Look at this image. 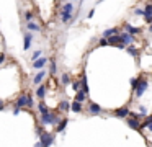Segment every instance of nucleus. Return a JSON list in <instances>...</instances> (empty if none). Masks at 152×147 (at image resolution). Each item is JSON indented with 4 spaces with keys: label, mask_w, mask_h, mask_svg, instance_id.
<instances>
[{
    "label": "nucleus",
    "mask_w": 152,
    "mask_h": 147,
    "mask_svg": "<svg viewBox=\"0 0 152 147\" xmlns=\"http://www.w3.org/2000/svg\"><path fill=\"white\" fill-rule=\"evenodd\" d=\"M126 124H128V127H131V129L137 131V132H142V129H141L142 121H141V114H139V113L131 111V114L126 118Z\"/></svg>",
    "instance_id": "obj_1"
},
{
    "label": "nucleus",
    "mask_w": 152,
    "mask_h": 147,
    "mask_svg": "<svg viewBox=\"0 0 152 147\" xmlns=\"http://www.w3.org/2000/svg\"><path fill=\"white\" fill-rule=\"evenodd\" d=\"M59 121H61L59 116H57L54 111H51V113H48V114H41L39 123L43 124V126H53V124H57Z\"/></svg>",
    "instance_id": "obj_2"
},
{
    "label": "nucleus",
    "mask_w": 152,
    "mask_h": 147,
    "mask_svg": "<svg viewBox=\"0 0 152 147\" xmlns=\"http://www.w3.org/2000/svg\"><path fill=\"white\" fill-rule=\"evenodd\" d=\"M39 142L43 144V147H49V146H53V142H54V136L49 132H46V131H43V132L39 134Z\"/></svg>",
    "instance_id": "obj_3"
},
{
    "label": "nucleus",
    "mask_w": 152,
    "mask_h": 147,
    "mask_svg": "<svg viewBox=\"0 0 152 147\" xmlns=\"http://www.w3.org/2000/svg\"><path fill=\"white\" fill-rule=\"evenodd\" d=\"M129 114H131V110H129L128 106H121V108H118V110H115L113 111V116L115 118H128Z\"/></svg>",
    "instance_id": "obj_4"
},
{
    "label": "nucleus",
    "mask_w": 152,
    "mask_h": 147,
    "mask_svg": "<svg viewBox=\"0 0 152 147\" xmlns=\"http://www.w3.org/2000/svg\"><path fill=\"white\" fill-rule=\"evenodd\" d=\"M147 87H149V83H147V80H145V78H142L141 80V83H139V87L136 88V98H141L142 95H144V91L147 90Z\"/></svg>",
    "instance_id": "obj_5"
},
{
    "label": "nucleus",
    "mask_w": 152,
    "mask_h": 147,
    "mask_svg": "<svg viewBox=\"0 0 152 147\" xmlns=\"http://www.w3.org/2000/svg\"><path fill=\"white\" fill-rule=\"evenodd\" d=\"M30 97H31V95H26V93L20 95V97H18V100H17V106H20V108L26 106L28 108V105H30Z\"/></svg>",
    "instance_id": "obj_6"
},
{
    "label": "nucleus",
    "mask_w": 152,
    "mask_h": 147,
    "mask_svg": "<svg viewBox=\"0 0 152 147\" xmlns=\"http://www.w3.org/2000/svg\"><path fill=\"white\" fill-rule=\"evenodd\" d=\"M88 113H90V114H95V116H98V114L103 113V108L100 106L98 103H93V101H92V103L88 105Z\"/></svg>",
    "instance_id": "obj_7"
},
{
    "label": "nucleus",
    "mask_w": 152,
    "mask_h": 147,
    "mask_svg": "<svg viewBox=\"0 0 152 147\" xmlns=\"http://www.w3.org/2000/svg\"><path fill=\"white\" fill-rule=\"evenodd\" d=\"M121 41L124 42V44H132V42H134V36L129 34L128 31H123L121 33Z\"/></svg>",
    "instance_id": "obj_8"
},
{
    "label": "nucleus",
    "mask_w": 152,
    "mask_h": 147,
    "mask_svg": "<svg viewBox=\"0 0 152 147\" xmlns=\"http://www.w3.org/2000/svg\"><path fill=\"white\" fill-rule=\"evenodd\" d=\"M44 77H46V70L43 69V70H39L36 75H34V78H33V83H34V85H41V82L44 80Z\"/></svg>",
    "instance_id": "obj_9"
},
{
    "label": "nucleus",
    "mask_w": 152,
    "mask_h": 147,
    "mask_svg": "<svg viewBox=\"0 0 152 147\" xmlns=\"http://www.w3.org/2000/svg\"><path fill=\"white\" fill-rule=\"evenodd\" d=\"M121 42H123L121 34H115V36H111V38H108V46H116V48H118Z\"/></svg>",
    "instance_id": "obj_10"
},
{
    "label": "nucleus",
    "mask_w": 152,
    "mask_h": 147,
    "mask_svg": "<svg viewBox=\"0 0 152 147\" xmlns=\"http://www.w3.org/2000/svg\"><path fill=\"white\" fill-rule=\"evenodd\" d=\"M48 64V57H39L38 61L33 62V67L38 69V70H41V69H44V65Z\"/></svg>",
    "instance_id": "obj_11"
},
{
    "label": "nucleus",
    "mask_w": 152,
    "mask_h": 147,
    "mask_svg": "<svg viewBox=\"0 0 152 147\" xmlns=\"http://www.w3.org/2000/svg\"><path fill=\"white\" fill-rule=\"evenodd\" d=\"M124 29L129 33V34H132V36H134V34H141V28H137V26H131L129 23H126V25H124Z\"/></svg>",
    "instance_id": "obj_12"
},
{
    "label": "nucleus",
    "mask_w": 152,
    "mask_h": 147,
    "mask_svg": "<svg viewBox=\"0 0 152 147\" xmlns=\"http://www.w3.org/2000/svg\"><path fill=\"white\" fill-rule=\"evenodd\" d=\"M31 42H33V36H31V33H25V44H23L25 51H28V49L31 48Z\"/></svg>",
    "instance_id": "obj_13"
},
{
    "label": "nucleus",
    "mask_w": 152,
    "mask_h": 147,
    "mask_svg": "<svg viewBox=\"0 0 152 147\" xmlns=\"http://www.w3.org/2000/svg\"><path fill=\"white\" fill-rule=\"evenodd\" d=\"M67 123H69V119H67V118H64V119H61L59 123L56 124V132H62V131L67 127Z\"/></svg>",
    "instance_id": "obj_14"
},
{
    "label": "nucleus",
    "mask_w": 152,
    "mask_h": 147,
    "mask_svg": "<svg viewBox=\"0 0 152 147\" xmlns=\"http://www.w3.org/2000/svg\"><path fill=\"white\" fill-rule=\"evenodd\" d=\"M87 95H88L87 91H83V90H79V91L75 93V98H74V100H75V101H79V103H83V101L87 100Z\"/></svg>",
    "instance_id": "obj_15"
},
{
    "label": "nucleus",
    "mask_w": 152,
    "mask_h": 147,
    "mask_svg": "<svg viewBox=\"0 0 152 147\" xmlns=\"http://www.w3.org/2000/svg\"><path fill=\"white\" fill-rule=\"evenodd\" d=\"M119 29L118 28H110V29H106V31H103V34H102V38H111V36H115V34H119Z\"/></svg>",
    "instance_id": "obj_16"
},
{
    "label": "nucleus",
    "mask_w": 152,
    "mask_h": 147,
    "mask_svg": "<svg viewBox=\"0 0 152 147\" xmlns=\"http://www.w3.org/2000/svg\"><path fill=\"white\" fill-rule=\"evenodd\" d=\"M70 105H72V103L62 100V101L59 103V106H57V110H59V111H64V113H66V111H70Z\"/></svg>",
    "instance_id": "obj_17"
},
{
    "label": "nucleus",
    "mask_w": 152,
    "mask_h": 147,
    "mask_svg": "<svg viewBox=\"0 0 152 147\" xmlns=\"http://www.w3.org/2000/svg\"><path fill=\"white\" fill-rule=\"evenodd\" d=\"M38 111H39V114H48V113H51V110L48 108V105L44 103V101H41V103L38 105Z\"/></svg>",
    "instance_id": "obj_18"
},
{
    "label": "nucleus",
    "mask_w": 152,
    "mask_h": 147,
    "mask_svg": "<svg viewBox=\"0 0 152 147\" xmlns=\"http://www.w3.org/2000/svg\"><path fill=\"white\" fill-rule=\"evenodd\" d=\"M70 111H74V113H82V103L74 100L72 105H70Z\"/></svg>",
    "instance_id": "obj_19"
},
{
    "label": "nucleus",
    "mask_w": 152,
    "mask_h": 147,
    "mask_svg": "<svg viewBox=\"0 0 152 147\" xmlns=\"http://www.w3.org/2000/svg\"><path fill=\"white\" fill-rule=\"evenodd\" d=\"M36 97L41 98V100L46 97V85H39V87L36 88Z\"/></svg>",
    "instance_id": "obj_20"
},
{
    "label": "nucleus",
    "mask_w": 152,
    "mask_h": 147,
    "mask_svg": "<svg viewBox=\"0 0 152 147\" xmlns=\"http://www.w3.org/2000/svg\"><path fill=\"white\" fill-rule=\"evenodd\" d=\"M72 12H74V3H64V7H62V10H61V13H69V15H72Z\"/></svg>",
    "instance_id": "obj_21"
},
{
    "label": "nucleus",
    "mask_w": 152,
    "mask_h": 147,
    "mask_svg": "<svg viewBox=\"0 0 152 147\" xmlns=\"http://www.w3.org/2000/svg\"><path fill=\"white\" fill-rule=\"evenodd\" d=\"M26 26H28V29L30 31H41V26L38 25V23H34V21H30V23H26Z\"/></svg>",
    "instance_id": "obj_22"
},
{
    "label": "nucleus",
    "mask_w": 152,
    "mask_h": 147,
    "mask_svg": "<svg viewBox=\"0 0 152 147\" xmlns=\"http://www.w3.org/2000/svg\"><path fill=\"white\" fill-rule=\"evenodd\" d=\"M141 80H142V77H134V78H131V88L136 91V88L139 87V83H141Z\"/></svg>",
    "instance_id": "obj_23"
},
{
    "label": "nucleus",
    "mask_w": 152,
    "mask_h": 147,
    "mask_svg": "<svg viewBox=\"0 0 152 147\" xmlns=\"http://www.w3.org/2000/svg\"><path fill=\"white\" fill-rule=\"evenodd\" d=\"M126 49H128V52H129L131 56H134V57H139V51L134 48V46H128Z\"/></svg>",
    "instance_id": "obj_24"
},
{
    "label": "nucleus",
    "mask_w": 152,
    "mask_h": 147,
    "mask_svg": "<svg viewBox=\"0 0 152 147\" xmlns=\"http://www.w3.org/2000/svg\"><path fill=\"white\" fill-rule=\"evenodd\" d=\"M144 16H152V3H147L144 7Z\"/></svg>",
    "instance_id": "obj_25"
},
{
    "label": "nucleus",
    "mask_w": 152,
    "mask_h": 147,
    "mask_svg": "<svg viewBox=\"0 0 152 147\" xmlns=\"http://www.w3.org/2000/svg\"><path fill=\"white\" fill-rule=\"evenodd\" d=\"M69 82H70V77H69V74H62V77H61V83L66 87V85H69Z\"/></svg>",
    "instance_id": "obj_26"
},
{
    "label": "nucleus",
    "mask_w": 152,
    "mask_h": 147,
    "mask_svg": "<svg viewBox=\"0 0 152 147\" xmlns=\"http://www.w3.org/2000/svg\"><path fill=\"white\" fill-rule=\"evenodd\" d=\"M72 88H74L75 91L82 90V82H80V80H75V82H72Z\"/></svg>",
    "instance_id": "obj_27"
},
{
    "label": "nucleus",
    "mask_w": 152,
    "mask_h": 147,
    "mask_svg": "<svg viewBox=\"0 0 152 147\" xmlns=\"http://www.w3.org/2000/svg\"><path fill=\"white\" fill-rule=\"evenodd\" d=\"M25 20H26V23L33 21V20H34V15H33L31 12H26V13H25Z\"/></svg>",
    "instance_id": "obj_28"
},
{
    "label": "nucleus",
    "mask_w": 152,
    "mask_h": 147,
    "mask_svg": "<svg viewBox=\"0 0 152 147\" xmlns=\"http://www.w3.org/2000/svg\"><path fill=\"white\" fill-rule=\"evenodd\" d=\"M51 75H54V74H56V72H57V65H56V62H54V61H51Z\"/></svg>",
    "instance_id": "obj_29"
},
{
    "label": "nucleus",
    "mask_w": 152,
    "mask_h": 147,
    "mask_svg": "<svg viewBox=\"0 0 152 147\" xmlns=\"http://www.w3.org/2000/svg\"><path fill=\"white\" fill-rule=\"evenodd\" d=\"M39 57H41V51H34V52H33V56H31V61L34 62V61H38Z\"/></svg>",
    "instance_id": "obj_30"
},
{
    "label": "nucleus",
    "mask_w": 152,
    "mask_h": 147,
    "mask_svg": "<svg viewBox=\"0 0 152 147\" xmlns=\"http://www.w3.org/2000/svg\"><path fill=\"white\" fill-rule=\"evenodd\" d=\"M139 110H141V111H139V114H141V116H147V108H145V106H141Z\"/></svg>",
    "instance_id": "obj_31"
},
{
    "label": "nucleus",
    "mask_w": 152,
    "mask_h": 147,
    "mask_svg": "<svg viewBox=\"0 0 152 147\" xmlns=\"http://www.w3.org/2000/svg\"><path fill=\"white\" fill-rule=\"evenodd\" d=\"M20 111H21V108L15 105V108H13V114H15V116H18V114H20Z\"/></svg>",
    "instance_id": "obj_32"
},
{
    "label": "nucleus",
    "mask_w": 152,
    "mask_h": 147,
    "mask_svg": "<svg viewBox=\"0 0 152 147\" xmlns=\"http://www.w3.org/2000/svg\"><path fill=\"white\" fill-rule=\"evenodd\" d=\"M100 46H108V39L102 38V39H100Z\"/></svg>",
    "instance_id": "obj_33"
},
{
    "label": "nucleus",
    "mask_w": 152,
    "mask_h": 147,
    "mask_svg": "<svg viewBox=\"0 0 152 147\" xmlns=\"http://www.w3.org/2000/svg\"><path fill=\"white\" fill-rule=\"evenodd\" d=\"M134 13H136V15H144V10H142V8H136Z\"/></svg>",
    "instance_id": "obj_34"
},
{
    "label": "nucleus",
    "mask_w": 152,
    "mask_h": 147,
    "mask_svg": "<svg viewBox=\"0 0 152 147\" xmlns=\"http://www.w3.org/2000/svg\"><path fill=\"white\" fill-rule=\"evenodd\" d=\"M4 110H5V103L0 100V111H4Z\"/></svg>",
    "instance_id": "obj_35"
},
{
    "label": "nucleus",
    "mask_w": 152,
    "mask_h": 147,
    "mask_svg": "<svg viewBox=\"0 0 152 147\" xmlns=\"http://www.w3.org/2000/svg\"><path fill=\"white\" fill-rule=\"evenodd\" d=\"M93 13H95V8H92V10L88 12V18H92V16H93Z\"/></svg>",
    "instance_id": "obj_36"
},
{
    "label": "nucleus",
    "mask_w": 152,
    "mask_h": 147,
    "mask_svg": "<svg viewBox=\"0 0 152 147\" xmlns=\"http://www.w3.org/2000/svg\"><path fill=\"white\" fill-rule=\"evenodd\" d=\"M4 61H5V54H0V64H2Z\"/></svg>",
    "instance_id": "obj_37"
},
{
    "label": "nucleus",
    "mask_w": 152,
    "mask_h": 147,
    "mask_svg": "<svg viewBox=\"0 0 152 147\" xmlns=\"http://www.w3.org/2000/svg\"><path fill=\"white\" fill-rule=\"evenodd\" d=\"M34 147H43V144H41V142H39V140H38V142H36V144H34Z\"/></svg>",
    "instance_id": "obj_38"
},
{
    "label": "nucleus",
    "mask_w": 152,
    "mask_h": 147,
    "mask_svg": "<svg viewBox=\"0 0 152 147\" xmlns=\"http://www.w3.org/2000/svg\"><path fill=\"white\" fill-rule=\"evenodd\" d=\"M147 129H149V131H151V132H152V123H151V124H149V126H147Z\"/></svg>",
    "instance_id": "obj_39"
},
{
    "label": "nucleus",
    "mask_w": 152,
    "mask_h": 147,
    "mask_svg": "<svg viewBox=\"0 0 152 147\" xmlns=\"http://www.w3.org/2000/svg\"><path fill=\"white\" fill-rule=\"evenodd\" d=\"M149 31H151V33H152V25H151V28H149Z\"/></svg>",
    "instance_id": "obj_40"
},
{
    "label": "nucleus",
    "mask_w": 152,
    "mask_h": 147,
    "mask_svg": "<svg viewBox=\"0 0 152 147\" xmlns=\"http://www.w3.org/2000/svg\"><path fill=\"white\" fill-rule=\"evenodd\" d=\"M149 147H151V146H149Z\"/></svg>",
    "instance_id": "obj_41"
}]
</instances>
